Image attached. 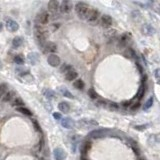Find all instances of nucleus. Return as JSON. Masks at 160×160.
I'll use <instances>...</instances> for the list:
<instances>
[{
  "mask_svg": "<svg viewBox=\"0 0 160 160\" xmlns=\"http://www.w3.org/2000/svg\"><path fill=\"white\" fill-rule=\"evenodd\" d=\"M35 35H36V38L40 45H43L45 43V40L49 37V32H48L47 29H45L42 26L36 25L35 26Z\"/></svg>",
  "mask_w": 160,
  "mask_h": 160,
  "instance_id": "f257e3e1",
  "label": "nucleus"
},
{
  "mask_svg": "<svg viewBox=\"0 0 160 160\" xmlns=\"http://www.w3.org/2000/svg\"><path fill=\"white\" fill-rule=\"evenodd\" d=\"M89 10H90V8L88 7V5L83 2L77 3L76 6H75V11H76L77 15L79 16V18L81 19H86Z\"/></svg>",
  "mask_w": 160,
  "mask_h": 160,
  "instance_id": "f03ea898",
  "label": "nucleus"
},
{
  "mask_svg": "<svg viewBox=\"0 0 160 160\" xmlns=\"http://www.w3.org/2000/svg\"><path fill=\"white\" fill-rule=\"evenodd\" d=\"M108 134H109L108 129L101 128V129H95V130H93V131H91L89 134H88V136L93 139H98V138H103V137L107 136Z\"/></svg>",
  "mask_w": 160,
  "mask_h": 160,
  "instance_id": "7ed1b4c3",
  "label": "nucleus"
},
{
  "mask_svg": "<svg viewBox=\"0 0 160 160\" xmlns=\"http://www.w3.org/2000/svg\"><path fill=\"white\" fill-rule=\"evenodd\" d=\"M78 125L83 129H88V128H92V127L97 126L98 125V122L93 119H81L78 122Z\"/></svg>",
  "mask_w": 160,
  "mask_h": 160,
  "instance_id": "20e7f679",
  "label": "nucleus"
},
{
  "mask_svg": "<svg viewBox=\"0 0 160 160\" xmlns=\"http://www.w3.org/2000/svg\"><path fill=\"white\" fill-rule=\"evenodd\" d=\"M98 18H99L98 10H96V9H90L89 12H88V14H87L86 20L89 22V23L95 24L96 22L98 21Z\"/></svg>",
  "mask_w": 160,
  "mask_h": 160,
  "instance_id": "39448f33",
  "label": "nucleus"
},
{
  "mask_svg": "<svg viewBox=\"0 0 160 160\" xmlns=\"http://www.w3.org/2000/svg\"><path fill=\"white\" fill-rule=\"evenodd\" d=\"M41 48L45 53H54L57 50L56 44L53 43V42H46L43 45H41Z\"/></svg>",
  "mask_w": 160,
  "mask_h": 160,
  "instance_id": "423d86ee",
  "label": "nucleus"
},
{
  "mask_svg": "<svg viewBox=\"0 0 160 160\" xmlns=\"http://www.w3.org/2000/svg\"><path fill=\"white\" fill-rule=\"evenodd\" d=\"M49 21V14L47 12H40L36 16V22L40 25H44Z\"/></svg>",
  "mask_w": 160,
  "mask_h": 160,
  "instance_id": "0eeeda50",
  "label": "nucleus"
},
{
  "mask_svg": "<svg viewBox=\"0 0 160 160\" xmlns=\"http://www.w3.org/2000/svg\"><path fill=\"white\" fill-rule=\"evenodd\" d=\"M47 61H48V63H49L50 66H52V67L59 66L60 63H61V60H60L59 56H57L56 54H50L47 58Z\"/></svg>",
  "mask_w": 160,
  "mask_h": 160,
  "instance_id": "6e6552de",
  "label": "nucleus"
},
{
  "mask_svg": "<svg viewBox=\"0 0 160 160\" xmlns=\"http://www.w3.org/2000/svg\"><path fill=\"white\" fill-rule=\"evenodd\" d=\"M112 18L110 17L109 15H106V14H104L101 16V18H100V24L101 26H102L103 28H109L111 25H112Z\"/></svg>",
  "mask_w": 160,
  "mask_h": 160,
  "instance_id": "1a4fd4ad",
  "label": "nucleus"
},
{
  "mask_svg": "<svg viewBox=\"0 0 160 160\" xmlns=\"http://www.w3.org/2000/svg\"><path fill=\"white\" fill-rule=\"evenodd\" d=\"M53 155H54L55 160H65V158H66V156H67L65 150L62 148H59V147L54 149Z\"/></svg>",
  "mask_w": 160,
  "mask_h": 160,
  "instance_id": "9d476101",
  "label": "nucleus"
},
{
  "mask_svg": "<svg viewBox=\"0 0 160 160\" xmlns=\"http://www.w3.org/2000/svg\"><path fill=\"white\" fill-rule=\"evenodd\" d=\"M6 28L10 32H16L19 29V25L15 20L13 19H7L6 20Z\"/></svg>",
  "mask_w": 160,
  "mask_h": 160,
  "instance_id": "9b49d317",
  "label": "nucleus"
},
{
  "mask_svg": "<svg viewBox=\"0 0 160 160\" xmlns=\"http://www.w3.org/2000/svg\"><path fill=\"white\" fill-rule=\"evenodd\" d=\"M71 8H72V4H71L70 0H63V1L61 2V5H59L60 12H62V13L70 12Z\"/></svg>",
  "mask_w": 160,
  "mask_h": 160,
  "instance_id": "f8f14e48",
  "label": "nucleus"
},
{
  "mask_svg": "<svg viewBox=\"0 0 160 160\" xmlns=\"http://www.w3.org/2000/svg\"><path fill=\"white\" fill-rule=\"evenodd\" d=\"M60 120H61V125L66 129H72L75 125L74 121L71 118H69V117H65V118H62Z\"/></svg>",
  "mask_w": 160,
  "mask_h": 160,
  "instance_id": "ddd939ff",
  "label": "nucleus"
},
{
  "mask_svg": "<svg viewBox=\"0 0 160 160\" xmlns=\"http://www.w3.org/2000/svg\"><path fill=\"white\" fill-rule=\"evenodd\" d=\"M155 29L153 26L149 25V24H145L142 26V33L146 35V36H151V35L155 34Z\"/></svg>",
  "mask_w": 160,
  "mask_h": 160,
  "instance_id": "4468645a",
  "label": "nucleus"
},
{
  "mask_svg": "<svg viewBox=\"0 0 160 160\" xmlns=\"http://www.w3.org/2000/svg\"><path fill=\"white\" fill-rule=\"evenodd\" d=\"M59 2L58 0H49L48 2V10L51 13H55L59 9Z\"/></svg>",
  "mask_w": 160,
  "mask_h": 160,
  "instance_id": "2eb2a0df",
  "label": "nucleus"
},
{
  "mask_svg": "<svg viewBox=\"0 0 160 160\" xmlns=\"http://www.w3.org/2000/svg\"><path fill=\"white\" fill-rule=\"evenodd\" d=\"M77 76H78V73L73 69V68H70L69 70L65 72V78H66V80L68 81H72L74 79H76Z\"/></svg>",
  "mask_w": 160,
  "mask_h": 160,
  "instance_id": "dca6fc26",
  "label": "nucleus"
},
{
  "mask_svg": "<svg viewBox=\"0 0 160 160\" xmlns=\"http://www.w3.org/2000/svg\"><path fill=\"white\" fill-rule=\"evenodd\" d=\"M58 109L63 113H68L70 110V106L67 102H64L63 101V102H60L59 104H58Z\"/></svg>",
  "mask_w": 160,
  "mask_h": 160,
  "instance_id": "f3484780",
  "label": "nucleus"
},
{
  "mask_svg": "<svg viewBox=\"0 0 160 160\" xmlns=\"http://www.w3.org/2000/svg\"><path fill=\"white\" fill-rule=\"evenodd\" d=\"M91 148V142L90 141H85L81 146V153H82V156L86 155L88 150Z\"/></svg>",
  "mask_w": 160,
  "mask_h": 160,
  "instance_id": "a211bd4d",
  "label": "nucleus"
},
{
  "mask_svg": "<svg viewBox=\"0 0 160 160\" xmlns=\"http://www.w3.org/2000/svg\"><path fill=\"white\" fill-rule=\"evenodd\" d=\"M14 94L15 93L13 91H7L2 97L3 102H9V101H11L13 99V97H14Z\"/></svg>",
  "mask_w": 160,
  "mask_h": 160,
  "instance_id": "6ab92c4d",
  "label": "nucleus"
},
{
  "mask_svg": "<svg viewBox=\"0 0 160 160\" xmlns=\"http://www.w3.org/2000/svg\"><path fill=\"white\" fill-rule=\"evenodd\" d=\"M22 43H23V39H22V37H15L14 39L12 40V46L13 48H18V47H20Z\"/></svg>",
  "mask_w": 160,
  "mask_h": 160,
  "instance_id": "aec40b11",
  "label": "nucleus"
},
{
  "mask_svg": "<svg viewBox=\"0 0 160 160\" xmlns=\"http://www.w3.org/2000/svg\"><path fill=\"white\" fill-rule=\"evenodd\" d=\"M28 59L30 60L31 64H36L39 62V56L37 53H34V52H32L28 55Z\"/></svg>",
  "mask_w": 160,
  "mask_h": 160,
  "instance_id": "412c9836",
  "label": "nucleus"
},
{
  "mask_svg": "<svg viewBox=\"0 0 160 160\" xmlns=\"http://www.w3.org/2000/svg\"><path fill=\"white\" fill-rule=\"evenodd\" d=\"M104 35H105L106 37H108V38H112L114 37L116 35V30L115 29H113V28H106V30L105 32H104Z\"/></svg>",
  "mask_w": 160,
  "mask_h": 160,
  "instance_id": "4be33fe9",
  "label": "nucleus"
},
{
  "mask_svg": "<svg viewBox=\"0 0 160 160\" xmlns=\"http://www.w3.org/2000/svg\"><path fill=\"white\" fill-rule=\"evenodd\" d=\"M14 62L16 64H19V65L23 64L25 62V57L23 56V55H21V54L16 55V56L14 57Z\"/></svg>",
  "mask_w": 160,
  "mask_h": 160,
  "instance_id": "5701e85b",
  "label": "nucleus"
},
{
  "mask_svg": "<svg viewBox=\"0 0 160 160\" xmlns=\"http://www.w3.org/2000/svg\"><path fill=\"white\" fill-rule=\"evenodd\" d=\"M17 111H19V112H21L22 114H24V115H27V116H31L32 115V112L29 109L25 108V107L23 106H19L17 107Z\"/></svg>",
  "mask_w": 160,
  "mask_h": 160,
  "instance_id": "b1692460",
  "label": "nucleus"
},
{
  "mask_svg": "<svg viewBox=\"0 0 160 160\" xmlns=\"http://www.w3.org/2000/svg\"><path fill=\"white\" fill-rule=\"evenodd\" d=\"M73 85H74L75 88H77V89H83L84 88V82L81 79H77L73 83Z\"/></svg>",
  "mask_w": 160,
  "mask_h": 160,
  "instance_id": "393cba45",
  "label": "nucleus"
},
{
  "mask_svg": "<svg viewBox=\"0 0 160 160\" xmlns=\"http://www.w3.org/2000/svg\"><path fill=\"white\" fill-rule=\"evenodd\" d=\"M59 90L61 91V93L63 94L64 96H66V97H68V98H71V99L73 98V95L69 92V91H68V90L66 89V88L62 87V88H59Z\"/></svg>",
  "mask_w": 160,
  "mask_h": 160,
  "instance_id": "a878e982",
  "label": "nucleus"
},
{
  "mask_svg": "<svg viewBox=\"0 0 160 160\" xmlns=\"http://www.w3.org/2000/svg\"><path fill=\"white\" fill-rule=\"evenodd\" d=\"M6 92H7V85L4 83L0 84V98H2Z\"/></svg>",
  "mask_w": 160,
  "mask_h": 160,
  "instance_id": "bb28decb",
  "label": "nucleus"
},
{
  "mask_svg": "<svg viewBox=\"0 0 160 160\" xmlns=\"http://www.w3.org/2000/svg\"><path fill=\"white\" fill-rule=\"evenodd\" d=\"M44 95L47 97V98H50V99H52V98H55V93L53 92V91H51V90H49V89H47V90H44Z\"/></svg>",
  "mask_w": 160,
  "mask_h": 160,
  "instance_id": "cd10ccee",
  "label": "nucleus"
},
{
  "mask_svg": "<svg viewBox=\"0 0 160 160\" xmlns=\"http://www.w3.org/2000/svg\"><path fill=\"white\" fill-rule=\"evenodd\" d=\"M130 142H131V147L133 149V151H134V153H135V154H137V155H139L140 150L138 148V146H137V143L133 141V140H130Z\"/></svg>",
  "mask_w": 160,
  "mask_h": 160,
  "instance_id": "c85d7f7f",
  "label": "nucleus"
},
{
  "mask_svg": "<svg viewBox=\"0 0 160 160\" xmlns=\"http://www.w3.org/2000/svg\"><path fill=\"white\" fill-rule=\"evenodd\" d=\"M144 93H145V88H144V85H142L141 87L139 88L138 93H137V98L140 100L143 96H144Z\"/></svg>",
  "mask_w": 160,
  "mask_h": 160,
  "instance_id": "c756f323",
  "label": "nucleus"
},
{
  "mask_svg": "<svg viewBox=\"0 0 160 160\" xmlns=\"http://www.w3.org/2000/svg\"><path fill=\"white\" fill-rule=\"evenodd\" d=\"M152 104H153V98L152 97H150V98L146 101L145 102V104H144V106H143V109L144 110H147V109H149L150 107L152 106Z\"/></svg>",
  "mask_w": 160,
  "mask_h": 160,
  "instance_id": "7c9ffc66",
  "label": "nucleus"
},
{
  "mask_svg": "<svg viewBox=\"0 0 160 160\" xmlns=\"http://www.w3.org/2000/svg\"><path fill=\"white\" fill-rule=\"evenodd\" d=\"M13 105L14 106H23L24 102L21 98H15L14 100H13Z\"/></svg>",
  "mask_w": 160,
  "mask_h": 160,
  "instance_id": "2f4dec72",
  "label": "nucleus"
},
{
  "mask_svg": "<svg viewBox=\"0 0 160 160\" xmlns=\"http://www.w3.org/2000/svg\"><path fill=\"white\" fill-rule=\"evenodd\" d=\"M88 95H89V96H90V98H92V99H96L97 97H98V95H97V93L95 92V90H93L92 88L88 90Z\"/></svg>",
  "mask_w": 160,
  "mask_h": 160,
  "instance_id": "473e14b6",
  "label": "nucleus"
},
{
  "mask_svg": "<svg viewBox=\"0 0 160 160\" xmlns=\"http://www.w3.org/2000/svg\"><path fill=\"white\" fill-rule=\"evenodd\" d=\"M125 56H126V57H128V58L134 57V56H135L134 51H133L132 49H130V48H128V49H127V50L125 51Z\"/></svg>",
  "mask_w": 160,
  "mask_h": 160,
  "instance_id": "72a5a7b5",
  "label": "nucleus"
},
{
  "mask_svg": "<svg viewBox=\"0 0 160 160\" xmlns=\"http://www.w3.org/2000/svg\"><path fill=\"white\" fill-rule=\"evenodd\" d=\"M130 39V34H124V35H122V37L120 38V41H121V43L122 44H125L127 41H128Z\"/></svg>",
  "mask_w": 160,
  "mask_h": 160,
  "instance_id": "f704fd0d",
  "label": "nucleus"
},
{
  "mask_svg": "<svg viewBox=\"0 0 160 160\" xmlns=\"http://www.w3.org/2000/svg\"><path fill=\"white\" fill-rule=\"evenodd\" d=\"M150 137L153 138V142L160 143V134H158V135H151Z\"/></svg>",
  "mask_w": 160,
  "mask_h": 160,
  "instance_id": "c9c22d12",
  "label": "nucleus"
},
{
  "mask_svg": "<svg viewBox=\"0 0 160 160\" xmlns=\"http://www.w3.org/2000/svg\"><path fill=\"white\" fill-rule=\"evenodd\" d=\"M148 127V124H144V125H137L135 126V129L137 130H145Z\"/></svg>",
  "mask_w": 160,
  "mask_h": 160,
  "instance_id": "e433bc0d",
  "label": "nucleus"
},
{
  "mask_svg": "<svg viewBox=\"0 0 160 160\" xmlns=\"http://www.w3.org/2000/svg\"><path fill=\"white\" fill-rule=\"evenodd\" d=\"M139 106H140V103H139V101H137L136 103H134V104H133V105L131 106V109H132V110H136V109L139 108Z\"/></svg>",
  "mask_w": 160,
  "mask_h": 160,
  "instance_id": "4c0bfd02",
  "label": "nucleus"
},
{
  "mask_svg": "<svg viewBox=\"0 0 160 160\" xmlns=\"http://www.w3.org/2000/svg\"><path fill=\"white\" fill-rule=\"evenodd\" d=\"M33 124H34V127H35V130H37V131L41 132V129H40V126H39V124L35 121V120H33Z\"/></svg>",
  "mask_w": 160,
  "mask_h": 160,
  "instance_id": "58836bf2",
  "label": "nucleus"
},
{
  "mask_svg": "<svg viewBox=\"0 0 160 160\" xmlns=\"http://www.w3.org/2000/svg\"><path fill=\"white\" fill-rule=\"evenodd\" d=\"M109 106H110L111 109H118V105H117L116 103L111 102V103H109Z\"/></svg>",
  "mask_w": 160,
  "mask_h": 160,
  "instance_id": "ea45409f",
  "label": "nucleus"
},
{
  "mask_svg": "<svg viewBox=\"0 0 160 160\" xmlns=\"http://www.w3.org/2000/svg\"><path fill=\"white\" fill-rule=\"evenodd\" d=\"M154 74H155V77L157 78V79H160V68H158V69L155 70Z\"/></svg>",
  "mask_w": 160,
  "mask_h": 160,
  "instance_id": "a19ab883",
  "label": "nucleus"
},
{
  "mask_svg": "<svg viewBox=\"0 0 160 160\" xmlns=\"http://www.w3.org/2000/svg\"><path fill=\"white\" fill-rule=\"evenodd\" d=\"M53 116H54L56 119H61V115H60L59 113H53Z\"/></svg>",
  "mask_w": 160,
  "mask_h": 160,
  "instance_id": "79ce46f5",
  "label": "nucleus"
},
{
  "mask_svg": "<svg viewBox=\"0 0 160 160\" xmlns=\"http://www.w3.org/2000/svg\"><path fill=\"white\" fill-rule=\"evenodd\" d=\"M2 28H3V24H2V23H0V31L2 30Z\"/></svg>",
  "mask_w": 160,
  "mask_h": 160,
  "instance_id": "37998d69",
  "label": "nucleus"
},
{
  "mask_svg": "<svg viewBox=\"0 0 160 160\" xmlns=\"http://www.w3.org/2000/svg\"><path fill=\"white\" fill-rule=\"evenodd\" d=\"M2 69V63H1V61H0V70Z\"/></svg>",
  "mask_w": 160,
  "mask_h": 160,
  "instance_id": "c03bdc74",
  "label": "nucleus"
},
{
  "mask_svg": "<svg viewBox=\"0 0 160 160\" xmlns=\"http://www.w3.org/2000/svg\"><path fill=\"white\" fill-rule=\"evenodd\" d=\"M137 160H145V159H144V158H142V157H139Z\"/></svg>",
  "mask_w": 160,
  "mask_h": 160,
  "instance_id": "a18cd8bd",
  "label": "nucleus"
},
{
  "mask_svg": "<svg viewBox=\"0 0 160 160\" xmlns=\"http://www.w3.org/2000/svg\"><path fill=\"white\" fill-rule=\"evenodd\" d=\"M157 83H158V84H160V79H158V81H157Z\"/></svg>",
  "mask_w": 160,
  "mask_h": 160,
  "instance_id": "49530a36",
  "label": "nucleus"
},
{
  "mask_svg": "<svg viewBox=\"0 0 160 160\" xmlns=\"http://www.w3.org/2000/svg\"><path fill=\"white\" fill-rule=\"evenodd\" d=\"M159 13H160V10H159Z\"/></svg>",
  "mask_w": 160,
  "mask_h": 160,
  "instance_id": "de8ad7c7",
  "label": "nucleus"
}]
</instances>
